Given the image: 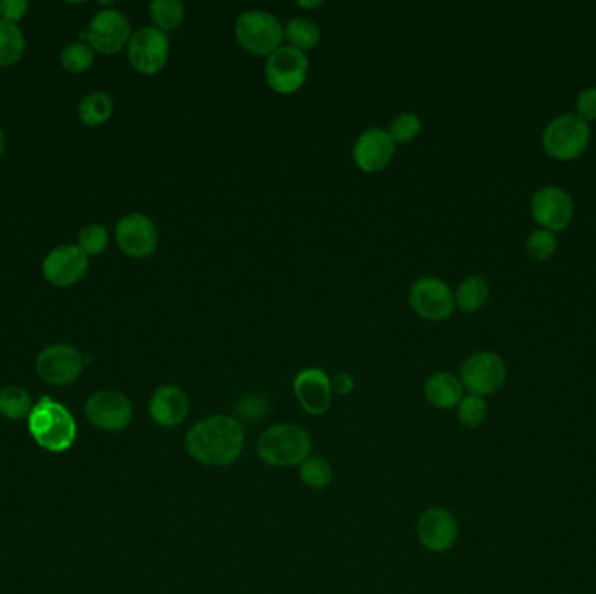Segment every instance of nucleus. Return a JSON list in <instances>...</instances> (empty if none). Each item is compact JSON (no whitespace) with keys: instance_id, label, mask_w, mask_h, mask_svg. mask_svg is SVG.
<instances>
[{"instance_id":"obj_24","label":"nucleus","mask_w":596,"mask_h":594,"mask_svg":"<svg viewBox=\"0 0 596 594\" xmlns=\"http://www.w3.org/2000/svg\"><path fill=\"white\" fill-rule=\"evenodd\" d=\"M112 114H114V102L107 93H102V91H95L86 98H82L81 105H79V117L89 128L102 126L109 121Z\"/></svg>"},{"instance_id":"obj_33","label":"nucleus","mask_w":596,"mask_h":594,"mask_svg":"<svg viewBox=\"0 0 596 594\" xmlns=\"http://www.w3.org/2000/svg\"><path fill=\"white\" fill-rule=\"evenodd\" d=\"M267 410V401L260 394H246L239 399L238 413L239 417L246 420H260Z\"/></svg>"},{"instance_id":"obj_38","label":"nucleus","mask_w":596,"mask_h":594,"mask_svg":"<svg viewBox=\"0 0 596 594\" xmlns=\"http://www.w3.org/2000/svg\"><path fill=\"white\" fill-rule=\"evenodd\" d=\"M4 149H6V140H4V133L0 131V156L4 154Z\"/></svg>"},{"instance_id":"obj_14","label":"nucleus","mask_w":596,"mask_h":594,"mask_svg":"<svg viewBox=\"0 0 596 594\" xmlns=\"http://www.w3.org/2000/svg\"><path fill=\"white\" fill-rule=\"evenodd\" d=\"M417 539L431 553H445L459 539V521L445 507L426 509L417 520Z\"/></svg>"},{"instance_id":"obj_19","label":"nucleus","mask_w":596,"mask_h":594,"mask_svg":"<svg viewBox=\"0 0 596 594\" xmlns=\"http://www.w3.org/2000/svg\"><path fill=\"white\" fill-rule=\"evenodd\" d=\"M189 412V398L178 385H161V387H157L150 398V419L164 429H175V427L182 426L189 417Z\"/></svg>"},{"instance_id":"obj_32","label":"nucleus","mask_w":596,"mask_h":594,"mask_svg":"<svg viewBox=\"0 0 596 594\" xmlns=\"http://www.w3.org/2000/svg\"><path fill=\"white\" fill-rule=\"evenodd\" d=\"M77 246L86 257L102 255L103 251L107 250V246H109V232L98 223L88 225V227L81 230Z\"/></svg>"},{"instance_id":"obj_6","label":"nucleus","mask_w":596,"mask_h":594,"mask_svg":"<svg viewBox=\"0 0 596 594\" xmlns=\"http://www.w3.org/2000/svg\"><path fill=\"white\" fill-rule=\"evenodd\" d=\"M309 65L305 53L292 46H281L265 61L267 86L278 95H293L307 81Z\"/></svg>"},{"instance_id":"obj_1","label":"nucleus","mask_w":596,"mask_h":594,"mask_svg":"<svg viewBox=\"0 0 596 594\" xmlns=\"http://www.w3.org/2000/svg\"><path fill=\"white\" fill-rule=\"evenodd\" d=\"M246 441L243 422L232 415H211L185 434V450L206 467H229L241 457Z\"/></svg>"},{"instance_id":"obj_10","label":"nucleus","mask_w":596,"mask_h":594,"mask_svg":"<svg viewBox=\"0 0 596 594\" xmlns=\"http://www.w3.org/2000/svg\"><path fill=\"white\" fill-rule=\"evenodd\" d=\"M128 60L138 74L156 75L170 60L168 35L156 27H143L131 35Z\"/></svg>"},{"instance_id":"obj_5","label":"nucleus","mask_w":596,"mask_h":594,"mask_svg":"<svg viewBox=\"0 0 596 594\" xmlns=\"http://www.w3.org/2000/svg\"><path fill=\"white\" fill-rule=\"evenodd\" d=\"M590 142V124L576 114L558 115L542 133V147L556 161H574L583 156Z\"/></svg>"},{"instance_id":"obj_30","label":"nucleus","mask_w":596,"mask_h":594,"mask_svg":"<svg viewBox=\"0 0 596 594\" xmlns=\"http://www.w3.org/2000/svg\"><path fill=\"white\" fill-rule=\"evenodd\" d=\"M527 255L537 262H546L558 250V239L555 232L546 229H537L527 237Z\"/></svg>"},{"instance_id":"obj_16","label":"nucleus","mask_w":596,"mask_h":594,"mask_svg":"<svg viewBox=\"0 0 596 594\" xmlns=\"http://www.w3.org/2000/svg\"><path fill=\"white\" fill-rule=\"evenodd\" d=\"M293 394L307 415L323 417L332 408V378L321 368H305L293 380Z\"/></svg>"},{"instance_id":"obj_28","label":"nucleus","mask_w":596,"mask_h":594,"mask_svg":"<svg viewBox=\"0 0 596 594\" xmlns=\"http://www.w3.org/2000/svg\"><path fill=\"white\" fill-rule=\"evenodd\" d=\"M488 405L485 398L476 394H466L457 406V419L468 429H478L487 420Z\"/></svg>"},{"instance_id":"obj_7","label":"nucleus","mask_w":596,"mask_h":594,"mask_svg":"<svg viewBox=\"0 0 596 594\" xmlns=\"http://www.w3.org/2000/svg\"><path fill=\"white\" fill-rule=\"evenodd\" d=\"M461 382L469 394L490 396L506 384L508 366L504 359L490 351L475 352L461 366Z\"/></svg>"},{"instance_id":"obj_2","label":"nucleus","mask_w":596,"mask_h":594,"mask_svg":"<svg viewBox=\"0 0 596 594\" xmlns=\"http://www.w3.org/2000/svg\"><path fill=\"white\" fill-rule=\"evenodd\" d=\"M258 459L269 467H297L312 455L311 432L293 422H281L265 429L257 441Z\"/></svg>"},{"instance_id":"obj_23","label":"nucleus","mask_w":596,"mask_h":594,"mask_svg":"<svg viewBox=\"0 0 596 594\" xmlns=\"http://www.w3.org/2000/svg\"><path fill=\"white\" fill-rule=\"evenodd\" d=\"M34 410V401L27 389L20 385H7L0 391V413L11 420L28 419Z\"/></svg>"},{"instance_id":"obj_36","label":"nucleus","mask_w":596,"mask_h":594,"mask_svg":"<svg viewBox=\"0 0 596 594\" xmlns=\"http://www.w3.org/2000/svg\"><path fill=\"white\" fill-rule=\"evenodd\" d=\"M333 394L349 396L354 389V378L346 372H340L332 378Z\"/></svg>"},{"instance_id":"obj_3","label":"nucleus","mask_w":596,"mask_h":594,"mask_svg":"<svg viewBox=\"0 0 596 594\" xmlns=\"http://www.w3.org/2000/svg\"><path fill=\"white\" fill-rule=\"evenodd\" d=\"M28 431L35 443L51 453L67 452L77 439V424L68 408L44 396L28 415Z\"/></svg>"},{"instance_id":"obj_18","label":"nucleus","mask_w":596,"mask_h":594,"mask_svg":"<svg viewBox=\"0 0 596 594\" xmlns=\"http://www.w3.org/2000/svg\"><path fill=\"white\" fill-rule=\"evenodd\" d=\"M89 260L77 244H65L56 250L51 251L44 264L42 272L49 283L67 288L72 284L79 283L82 277L88 272Z\"/></svg>"},{"instance_id":"obj_20","label":"nucleus","mask_w":596,"mask_h":594,"mask_svg":"<svg viewBox=\"0 0 596 594\" xmlns=\"http://www.w3.org/2000/svg\"><path fill=\"white\" fill-rule=\"evenodd\" d=\"M464 385L461 378L455 377L454 373L438 372L427 378L424 384V398L429 405L440 410H452L461 403L464 394Z\"/></svg>"},{"instance_id":"obj_31","label":"nucleus","mask_w":596,"mask_h":594,"mask_svg":"<svg viewBox=\"0 0 596 594\" xmlns=\"http://www.w3.org/2000/svg\"><path fill=\"white\" fill-rule=\"evenodd\" d=\"M387 133L396 145H407L414 142L415 138L422 133V122L414 114L396 115L389 124Z\"/></svg>"},{"instance_id":"obj_17","label":"nucleus","mask_w":596,"mask_h":594,"mask_svg":"<svg viewBox=\"0 0 596 594\" xmlns=\"http://www.w3.org/2000/svg\"><path fill=\"white\" fill-rule=\"evenodd\" d=\"M396 143L391 140L387 131L370 128L363 131L354 143L353 159L363 173L375 175L393 162Z\"/></svg>"},{"instance_id":"obj_8","label":"nucleus","mask_w":596,"mask_h":594,"mask_svg":"<svg viewBox=\"0 0 596 594\" xmlns=\"http://www.w3.org/2000/svg\"><path fill=\"white\" fill-rule=\"evenodd\" d=\"M412 311L426 321H445L455 311L454 291L438 277H420L408 291Z\"/></svg>"},{"instance_id":"obj_11","label":"nucleus","mask_w":596,"mask_h":594,"mask_svg":"<svg viewBox=\"0 0 596 594\" xmlns=\"http://www.w3.org/2000/svg\"><path fill=\"white\" fill-rule=\"evenodd\" d=\"M88 358L72 345H49L37 356V375L49 385H68L81 375Z\"/></svg>"},{"instance_id":"obj_25","label":"nucleus","mask_w":596,"mask_h":594,"mask_svg":"<svg viewBox=\"0 0 596 594\" xmlns=\"http://www.w3.org/2000/svg\"><path fill=\"white\" fill-rule=\"evenodd\" d=\"M25 51V37L18 25L0 20V67L18 63Z\"/></svg>"},{"instance_id":"obj_22","label":"nucleus","mask_w":596,"mask_h":594,"mask_svg":"<svg viewBox=\"0 0 596 594\" xmlns=\"http://www.w3.org/2000/svg\"><path fill=\"white\" fill-rule=\"evenodd\" d=\"M285 37L288 46L307 53V51L318 48L319 42H321V30H319L316 21L309 20V18H293L285 27Z\"/></svg>"},{"instance_id":"obj_29","label":"nucleus","mask_w":596,"mask_h":594,"mask_svg":"<svg viewBox=\"0 0 596 594\" xmlns=\"http://www.w3.org/2000/svg\"><path fill=\"white\" fill-rule=\"evenodd\" d=\"M95 61V51L86 42H75L72 46L63 49L61 65L70 74H84L88 72Z\"/></svg>"},{"instance_id":"obj_4","label":"nucleus","mask_w":596,"mask_h":594,"mask_svg":"<svg viewBox=\"0 0 596 594\" xmlns=\"http://www.w3.org/2000/svg\"><path fill=\"white\" fill-rule=\"evenodd\" d=\"M234 35L239 46L253 56H271L285 41V25L276 14L251 9L239 14L234 23Z\"/></svg>"},{"instance_id":"obj_34","label":"nucleus","mask_w":596,"mask_h":594,"mask_svg":"<svg viewBox=\"0 0 596 594\" xmlns=\"http://www.w3.org/2000/svg\"><path fill=\"white\" fill-rule=\"evenodd\" d=\"M576 115L588 124L596 121V86L586 88L579 93L576 100Z\"/></svg>"},{"instance_id":"obj_12","label":"nucleus","mask_w":596,"mask_h":594,"mask_svg":"<svg viewBox=\"0 0 596 594\" xmlns=\"http://www.w3.org/2000/svg\"><path fill=\"white\" fill-rule=\"evenodd\" d=\"M530 211L541 229L562 232L574 218V199L567 190L556 185H546L534 192L530 199Z\"/></svg>"},{"instance_id":"obj_9","label":"nucleus","mask_w":596,"mask_h":594,"mask_svg":"<svg viewBox=\"0 0 596 594\" xmlns=\"http://www.w3.org/2000/svg\"><path fill=\"white\" fill-rule=\"evenodd\" d=\"M131 35V25L126 14L117 9H103L95 14L88 30L81 34V42H89L96 53L112 56L128 48Z\"/></svg>"},{"instance_id":"obj_26","label":"nucleus","mask_w":596,"mask_h":594,"mask_svg":"<svg viewBox=\"0 0 596 594\" xmlns=\"http://www.w3.org/2000/svg\"><path fill=\"white\" fill-rule=\"evenodd\" d=\"M298 476L300 481L311 490H325L332 485L333 467L328 460L323 457L311 455L298 466Z\"/></svg>"},{"instance_id":"obj_15","label":"nucleus","mask_w":596,"mask_h":594,"mask_svg":"<svg viewBox=\"0 0 596 594\" xmlns=\"http://www.w3.org/2000/svg\"><path fill=\"white\" fill-rule=\"evenodd\" d=\"M116 241L126 257L147 258L157 250L159 232L152 218L142 213H131L117 223Z\"/></svg>"},{"instance_id":"obj_37","label":"nucleus","mask_w":596,"mask_h":594,"mask_svg":"<svg viewBox=\"0 0 596 594\" xmlns=\"http://www.w3.org/2000/svg\"><path fill=\"white\" fill-rule=\"evenodd\" d=\"M295 4H297V7H300V9L314 11V9H319V7L323 6V0H297Z\"/></svg>"},{"instance_id":"obj_21","label":"nucleus","mask_w":596,"mask_h":594,"mask_svg":"<svg viewBox=\"0 0 596 594\" xmlns=\"http://www.w3.org/2000/svg\"><path fill=\"white\" fill-rule=\"evenodd\" d=\"M455 307L459 311L478 312L485 307L490 298V284L483 276H469L459 284L454 293Z\"/></svg>"},{"instance_id":"obj_27","label":"nucleus","mask_w":596,"mask_h":594,"mask_svg":"<svg viewBox=\"0 0 596 594\" xmlns=\"http://www.w3.org/2000/svg\"><path fill=\"white\" fill-rule=\"evenodd\" d=\"M150 18L161 32H175L185 20V6L180 0H154L150 4Z\"/></svg>"},{"instance_id":"obj_35","label":"nucleus","mask_w":596,"mask_h":594,"mask_svg":"<svg viewBox=\"0 0 596 594\" xmlns=\"http://www.w3.org/2000/svg\"><path fill=\"white\" fill-rule=\"evenodd\" d=\"M28 13V2L25 0H0V18L9 23H18Z\"/></svg>"},{"instance_id":"obj_13","label":"nucleus","mask_w":596,"mask_h":594,"mask_svg":"<svg viewBox=\"0 0 596 594\" xmlns=\"http://www.w3.org/2000/svg\"><path fill=\"white\" fill-rule=\"evenodd\" d=\"M86 417L100 431H124L133 420V405L122 392L98 391L86 401Z\"/></svg>"}]
</instances>
